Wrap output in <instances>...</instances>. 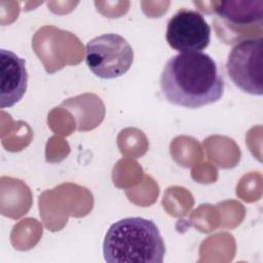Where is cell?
<instances>
[{"label":"cell","mask_w":263,"mask_h":263,"mask_svg":"<svg viewBox=\"0 0 263 263\" xmlns=\"http://www.w3.org/2000/svg\"><path fill=\"white\" fill-rule=\"evenodd\" d=\"M165 39L180 53L201 51L210 44L211 27L200 12L181 8L170 18Z\"/></svg>","instance_id":"5b68a950"},{"label":"cell","mask_w":263,"mask_h":263,"mask_svg":"<svg viewBox=\"0 0 263 263\" xmlns=\"http://www.w3.org/2000/svg\"><path fill=\"white\" fill-rule=\"evenodd\" d=\"M226 71L232 83L241 91L263 95V39H242L230 49Z\"/></svg>","instance_id":"277c9868"},{"label":"cell","mask_w":263,"mask_h":263,"mask_svg":"<svg viewBox=\"0 0 263 263\" xmlns=\"http://www.w3.org/2000/svg\"><path fill=\"white\" fill-rule=\"evenodd\" d=\"M85 63L98 77L113 79L125 74L134 63V49L120 35L103 34L85 46Z\"/></svg>","instance_id":"3957f363"},{"label":"cell","mask_w":263,"mask_h":263,"mask_svg":"<svg viewBox=\"0 0 263 263\" xmlns=\"http://www.w3.org/2000/svg\"><path fill=\"white\" fill-rule=\"evenodd\" d=\"M164 99L176 106L196 109L220 101L224 80L214 59L202 51L172 57L160 76Z\"/></svg>","instance_id":"6da1fadb"},{"label":"cell","mask_w":263,"mask_h":263,"mask_svg":"<svg viewBox=\"0 0 263 263\" xmlns=\"http://www.w3.org/2000/svg\"><path fill=\"white\" fill-rule=\"evenodd\" d=\"M0 106L5 109L15 105L24 97L28 86V72L25 60L4 48L0 49Z\"/></svg>","instance_id":"52a82bcc"},{"label":"cell","mask_w":263,"mask_h":263,"mask_svg":"<svg viewBox=\"0 0 263 263\" xmlns=\"http://www.w3.org/2000/svg\"><path fill=\"white\" fill-rule=\"evenodd\" d=\"M103 255L109 263H161L165 246L152 220L128 217L109 227L103 242Z\"/></svg>","instance_id":"7a4b0ae2"},{"label":"cell","mask_w":263,"mask_h":263,"mask_svg":"<svg viewBox=\"0 0 263 263\" xmlns=\"http://www.w3.org/2000/svg\"><path fill=\"white\" fill-rule=\"evenodd\" d=\"M217 18L223 26L234 33H241L242 39H247L248 31L252 38L257 32L262 34L263 25V0H226L218 2L215 7Z\"/></svg>","instance_id":"8992f818"}]
</instances>
